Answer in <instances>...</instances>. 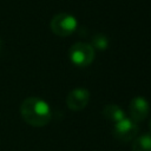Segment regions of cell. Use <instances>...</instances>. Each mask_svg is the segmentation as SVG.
Wrapping results in <instances>:
<instances>
[{
  "label": "cell",
  "instance_id": "8992f818",
  "mask_svg": "<svg viewBox=\"0 0 151 151\" xmlns=\"http://www.w3.org/2000/svg\"><path fill=\"white\" fill-rule=\"evenodd\" d=\"M149 110H150V106L146 98L142 96L134 97L129 103V116H130L129 118L136 124L139 122H143L147 117Z\"/></svg>",
  "mask_w": 151,
  "mask_h": 151
},
{
  "label": "cell",
  "instance_id": "5b68a950",
  "mask_svg": "<svg viewBox=\"0 0 151 151\" xmlns=\"http://www.w3.org/2000/svg\"><path fill=\"white\" fill-rule=\"evenodd\" d=\"M90 101V92L85 87H76L68 92L66 97V105L72 111L84 110Z\"/></svg>",
  "mask_w": 151,
  "mask_h": 151
},
{
  "label": "cell",
  "instance_id": "30bf717a",
  "mask_svg": "<svg viewBox=\"0 0 151 151\" xmlns=\"http://www.w3.org/2000/svg\"><path fill=\"white\" fill-rule=\"evenodd\" d=\"M149 127H150V133H151V118H150V122H149Z\"/></svg>",
  "mask_w": 151,
  "mask_h": 151
},
{
  "label": "cell",
  "instance_id": "3957f363",
  "mask_svg": "<svg viewBox=\"0 0 151 151\" xmlns=\"http://www.w3.org/2000/svg\"><path fill=\"white\" fill-rule=\"evenodd\" d=\"M51 29L55 35L68 37L76 32L78 20L70 13H58L51 20Z\"/></svg>",
  "mask_w": 151,
  "mask_h": 151
},
{
  "label": "cell",
  "instance_id": "9c48e42d",
  "mask_svg": "<svg viewBox=\"0 0 151 151\" xmlns=\"http://www.w3.org/2000/svg\"><path fill=\"white\" fill-rule=\"evenodd\" d=\"M91 41H92V45H91V46H92L93 48L99 50V51H104V50H106V48L109 47V39H107L106 35H104V34H101V33L94 34V35L92 37Z\"/></svg>",
  "mask_w": 151,
  "mask_h": 151
},
{
  "label": "cell",
  "instance_id": "52a82bcc",
  "mask_svg": "<svg viewBox=\"0 0 151 151\" xmlns=\"http://www.w3.org/2000/svg\"><path fill=\"white\" fill-rule=\"evenodd\" d=\"M101 113L104 116L105 119L112 122V123H118L120 120H123L124 118H126V114L125 112L123 111L122 107H119L118 105L116 104H107L103 107L101 110Z\"/></svg>",
  "mask_w": 151,
  "mask_h": 151
},
{
  "label": "cell",
  "instance_id": "ba28073f",
  "mask_svg": "<svg viewBox=\"0 0 151 151\" xmlns=\"http://www.w3.org/2000/svg\"><path fill=\"white\" fill-rule=\"evenodd\" d=\"M132 151H151V133L136 136L132 140Z\"/></svg>",
  "mask_w": 151,
  "mask_h": 151
},
{
  "label": "cell",
  "instance_id": "7a4b0ae2",
  "mask_svg": "<svg viewBox=\"0 0 151 151\" xmlns=\"http://www.w3.org/2000/svg\"><path fill=\"white\" fill-rule=\"evenodd\" d=\"M94 48L86 42H76L68 50V58L71 63L79 67H85L92 64L94 60Z\"/></svg>",
  "mask_w": 151,
  "mask_h": 151
},
{
  "label": "cell",
  "instance_id": "277c9868",
  "mask_svg": "<svg viewBox=\"0 0 151 151\" xmlns=\"http://www.w3.org/2000/svg\"><path fill=\"white\" fill-rule=\"evenodd\" d=\"M137 133H138V125L127 117L114 124L113 136L116 139L120 142L126 143V142L133 140Z\"/></svg>",
  "mask_w": 151,
  "mask_h": 151
},
{
  "label": "cell",
  "instance_id": "8fae6325",
  "mask_svg": "<svg viewBox=\"0 0 151 151\" xmlns=\"http://www.w3.org/2000/svg\"><path fill=\"white\" fill-rule=\"evenodd\" d=\"M0 48H1V41H0Z\"/></svg>",
  "mask_w": 151,
  "mask_h": 151
},
{
  "label": "cell",
  "instance_id": "6da1fadb",
  "mask_svg": "<svg viewBox=\"0 0 151 151\" xmlns=\"http://www.w3.org/2000/svg\"><path fill=\"white\" fill-rule=\"evenodd\" d=\"M20 114L27 124L35 127L47 125L52 118L50 105L38 97L26 98L20 105Z\"/></svg>",
  "mask_w": 151,
  "mask_h": 151
}]
</instances>
